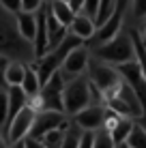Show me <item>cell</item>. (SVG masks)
Segmentation results:
<instances>
[{
    "mask_svg": "<svg viewBox=\"0 0 146 148\" xmlns=\"http://www.w3.org/2000/svg\"><path fill=\"white\" fill-rule=\"evenodd\" d=\"M0 56L9 60H19L24 64H32L37 60L32 43L22 39L15 26V15L0 7Z\"/></svg>",
    "mask_w": 146,
    "mask_h": 148,
    "instance_id": "6da1fadb",
    "label": "cell"
},
{
    "mask_svg": "<svg viewBox=\"0 0 146 148\" xmlns=\"http://www.w3.org/2000/svg\"><path fill=\"white\" fill-rule=\"evenodd\" d=\"M90 56L97 60H101L105 64H112V67H118L123 62H129V60H135V41L133 34H129L127 30L120 28L112 39L103 41V43L95 45Z\"/></svg>",
    "mask_w": 146,
    "mask_h": 148,
    "instance_id": "7a4b0ae2",
    "label": "cell"
},
{
    "mask_svg": "<svg viewBox=\"0 0 146 148\" xmlns=\"http://www.w3.org/2000/svg\"><path fill=\"white\" fill-rule=\"evenodd\" d=\"M86 77L90 82V86L101 95V103L112 99L114 95H118L120 86H123V77H120L118 69L93 58V56H90V62L86 69Z\"/></svg>",
    "mask_w": 146,
    "mask_h": 148,
    "instance_id": "3957f363",
    "label": "cell"
},
{
    "mask_svg": "<svg viewBox=\"0 0 146 148\" xmlns=\"http://www.w3.org/2000/svg\"><path fill=\"white\" fill-rule=\"evenodd\" d=\"M60 101H62V112L71 118L73 114H77L80 110H84L86 105L95 103L93 97V86L84 75H77V77L64 79V86L60 90Z\"/></svg>",
    "mask_w": 146,
    "mask_h": 148,
    "instance_id": "277c9868",
    "label": "cell"
},
{
    "mask_svg": "<svg viewBox=\"0 0 146 148\" xmlns=\"http://www.w3.org/2000/svg\"><path fill=\"white\" fill-rule=\"evenodd\" d=\"M88 62H90V49L86 47L84 43L75 45L67 52L62 64H60V73H62L64 79H71V77H77V75H84L88 69Z\"/></svg>",
    "mask_w": 146,
    "mask_h": 148,
    "instance_id": "5b68a950",
    "label": "cell"
},
{
    "mask_svg": "<svg viewBox=\"0 0 146 148\" xmlns=\"http://www.w3.org/2000/svg\"><path fill=\"white\" fill-rule=\"evenodd\" d=\"M69 125V116L60 110H41L34 114V120H32V129H30L28 137H34L39 140L43 133L52 129H58V127H67Z\"/></svg>",
    "mask_w": 146,
    "mask_h": 148,
    "instance_id": "8992f818",
    "label": "cell"
},
{
    "mask_svg": "<svg viewBox=\"0 0 146 148\" xmlns=\"http://www.w3.org/2000/svg\"><path fill=\"white\" fill-rule=\"evenodd\" d=\"M34 114H37V112L30 110L26 105V108H22L11 120L7 122V125H4V127H7V135H4V137H7L9 144H15V142H22L24 137H28L30 129H32Z\"/></svg>",
    "mask_w": 146,
    "mask_h": 148,
    "instance_id": "52a82bcc",
    "label": "cell"
},
{
    "mask_svg": "<svg viewBox=\"0 0 146 148\" xmlns=\"http://www.w3.org/2000/svg\"><path fill=\"white\" fill-rule=\"evenodd\" d=\"M116 69H118L120 77H123L129 86H131V90L140 97V101H142L144 108H146V77L142 75V69H140L138 60H129V62H123V64H118Z\"/></svg>",
    "mask_w": 146,
    "mask_h": 148,
    "instance_id": "ba28073f",
    "label": "cell"
},
{
    "mask_svg": "<svg viewBox=\"0 0 146 148\" xmlns=\"http://www.w3.org/2000/svg\"><path fill=\"white\" fill-rule=\"evenodd\" d=\"M103 112H105V105L97 101V103H90L84 110H80L77 114H73L69 120H71L73 125H77L82 131H95V129H99L101 122H103Z\"/></svg>",
    "mask_w": 146,
    "mask_h": 148,
    "instance_id": "9c48e42d",
    "label": "cell"
},
{
    "mask_svg": "<svg viewBox=\"0 0 146 148\" xmlns=\"http://www.w3.org/2000/svg\"><path fill=\"white\" fill-rule=\"evenodd\" d=\"M123 22H125V11H123V7H120V4H116L114 13L110 15V17L105 19L103 24H99L97 30H95V34H93L95 45H99V43H103V41L112 39L114 34H116L118 30L123 28Z\"/></svg>",
    "mask_w": 146,
    "mask_h": 148,
    "instance_id": "30bf717a",
    "label": "cell"
},
{
    "mask_svg": "<svg viewBox=\"0 0 146 148\" xmlns=\"http://www.w3.org/2000/svg\"><path fill=\"white\" fill-rule=\"evenodd\" d=\"M69 34H73V37H77L80 41H90L95 34V30H97V24H95V19L90 17L88 13L84 11H77L73 15L71 24L67 26Z\"/></svg>",
    "mask_w": 146,
    "mask_h": 148,
    "instance_id": "8fae6325",
    "label": "cell"
},
{
    "mask_svg": "<svg viewBox=\"0 0 146 148\" xmlns=\"http://www.w3.org/2000/svg\"><path fill=\"white\" fill-rule=\"evenodd\" d=\"M15 15V26H17V32L22 34V39H26L32 43L34 41V32H37V11L28 13V11H17Z\"/></svg>",
    "mask_w": 146,
    "mask_h": 148,
    "instance_id": "7c38bea8",
    "label": "cell"
},
{
    "mask_svg": "<svg viewBox=\"0 0 146 148\" xmlns=\"http://www.w3.org/2000/svg\"><path fill=\"white\" fill-rule=\"evenodd\" d=\"M24 71H26V64L19 62V60H9L7 67L2 71V84L4 88H11V86H19L24 79Z\"/></svg>",
    "mask_w": 146,
    "mask_h": 148,
    "instance_id": "4fadbf2b",
    "label": "cell"
},
{
    "mask_svg": "<svg viewBox=\"0 0 146 148\" xmlns=\"http://www.w3.org/2000/svg\"><path fill=\"white\" fill-rule=\"evenodd\" d=\"M47 9H49V13L56 17V22L60 24V26H64V28L71 24L73 15H75V11L69 7V2H62V0H49Z\"/></svg>",
    "mask_w": 146,
    "mask_h": 148,
    "instance_id": "5bb4252c",
    "label": "cell"
},
{
    "mask_svg": "<svg viewBox=\"0 0 146 148\" xmlns=\"http://www.w3.org/2000/svg\"><path fill=\"white\" fill-rule=\"evenodd\" d=\"M19 88L24 90L26 97H34L41 90V82H39V75H37V69L34 64H26V71H24V79L19 84Z\"/></svg>",
    "mask_w": 146,
    "mask_h": 148,
    "instance_id": "9a60e30c",
    "label": "cell"
},
{
    "mask_svg": "<svg viewBox=\"0 0 146 148\" xmlns=\"http://www.w3.org/2000/svg\"><path fill=\"white\" fill-rule=\"evenodd\" d=\"M131 127H133V118H129V116H123V118L118 120V125L114 127L112 131H110V135H112V140H114V144H125V140H127V135H129V131H131Z\"/></svg>",
    "mask_w": 146,
    "mask_h": 148,
    "instance_id": "2e32d148",
    "label": "cell"
},
{
    "mask_svg": "<svg viewBox=\"0 0 146 148\" xmlns=\"http://www.w3.org/2000/svg\"><path fill=\"white\" fill-rule=\"evenodd\" d=\"M127 148H146V129L138 122H133L131 131H129L127 140H125Z\"/></svg>",
    "mask_w": 146,
    "mask_h": 148,
    "instance_id": "e0dca14e",
    "label": "cell"
},
{
    "mask_svg": "<svg viewBox=\"0 0 146 148\" xmlns=\"http://www.w3.org/2000/svg\"><path fill=\"white\" fill-rule=\"evenodd\" d=\"M80 135H82V129L77 125H73L69 120V125L64 127V133H62V142H60L58 148H77V142H80Z\"/></svg>",
    "mask_w": 146,
    "mask_h": 148,
    "instance_id": "ac0fdd59",
    "label": "cell"
},
{
    "mask_svg": "<svg viewBox=\"0 0 146 148\" xmlns=\"http://www.w3.org/2000/svg\"><path fill=\"white\" fill-rule=\"evenodd\" d=\"M93 148H116L112 135H110V131H105L103 127L95 129L93 131Z\"/></svg>",
    "mask_w": 146,
    "mask_h": 148,
    "instance_id": "d6986e66",
    "label": "cell"
},
{
    "mask_svg": "<svg viewBox=\"0 0 146 148\" xmlns=\"http://www.w3.org/2000/svg\"><path fill=\"white\" fill-rule=\"evenodd\" d=\"M62 133H64V127H58V129H52L47 133H43L39 137V142L45 146V148H58L60 142H62Z\"/></svg>",
    "mask_w": 146,
    "mask_h": 148,
    "instance_id": "ffe728a7",
    "label": "cell"
},
{
    "mask_svg": "<svg viewBox=\"0 0 146 148\" xmlns=\"http://www.w3.org/2000/svg\"><path fill=\"white\" fill-rule=\"evenodd\" d=\"M9 118V97H7V88H0V127L7 125Z\"/></svg>",
    "mask_w": 146,
    "mask_h": 148,
    "instance_id": "44dd1931",
    "label": "cell"
},
{
    "mask_svg": "<svg viewBox=\"0 0 146 148\" xmlns=\"http://www.w3.org/2000/svg\"><path fill=\"white\" fill-rule=\"evenodd\" d=\"M129 4L135 19H146V0H131Z\"/></svg>",
    "mask_w": 146,
    "mask_h": 148,
    "instance_id": "7402d4cb",
    "label": "cell"
},
{
    "mask_svg": "<svg viewBox=\"0 0 146 148\" xmlns=\"http://www.w3.org/2000/svg\"><path fill=\"white\" fill-rule=\"evenodd\" d=\"M0 7L9 13H17L22 11V0H0Z\"/></svg>",
    "mask_w": 146,
    "mask_h": 148,
    "instance_id": "603a6c76",
    "label": "cell"
},
{
    "mask_svg": "<svg viewBox=\"0 0 146 148\" xmlns=\"http://www.w3.org/2000/svg\"><path fill=\"white\" fill-rule=\"evenodd\" d=\"M97 9H99V0H84V4H82V11L88 13L93 19H95V15H97Z\"/></svg>",
    "mask_w": 146,
    "mask_h": 148,
    "instance_id": "cb8c5ba5",
    "label": "cell"
},
{
    "mask_svg": "<svg viewBox=\"0 0 146 148\" xmlns=\"http://www.w3.org/2000/svg\"><path fill=\"white\" fill-rule=\"evenodd\" d=\"M41 4H43V0H22V11L34 13L41 9Z\"/></svg>",
    "mask_w": 146,
    "mask_h": 148,
    "instance_id": "d4e9b609",
    "label": "cell"
},
{
    "mask_svg": "<svg viewBox=\"0 0 146 148\" xmlns=\"http://www.w3.org/2000/svg\"><path fill=\"white\" fill-rule=\"evenodd\" d=\"M77 148H93V131H82Z\"/></svg>",
    "mask_w": 146,
    "mask_h": 148,
    "instance_id": "484cf974",
    "label": "cell"
},
{
    "mask_svg": "<svg viewBox=\"0 0 146 148\" xmlns=\"http://www.w3.org/2000/svg\"><path fill=\"white\" fill-rule=\"evenodd\" d=\"M24 148H45V146L34 137H24Z\"/></svg>",
    "mask_w": 146,
    "mask_h": 148,
    "instance_id": "4316f807",
    "label": "cell"
},
{
    "mask_svg": "<svg viewBox=\"0 0 146 148\" xmlns=\"http://www.w3.org/2000/svg\"><path fill=\"white\" fill-rule=\"evenodd\" d=\"M138 41L146 47V19H144V24L140 26V37H138Z\"/></svg>",
    "mask_w": 146,
    "mask_h": 148,
    "instance_id": "83f0119b",
    "label": "cell"
},
{
    "mask_svg": "<svg viewBox=\"0 0 146 148\" xmlns=\"http://www.w3.org/2000/svg\"><path fill=\"white\" fill-rule=\"evenodd\" d=\"M7 62H9V58L0 56V84H2V71H4V67H7Z\"/></svg>",
    "mask_w": 146,
    "mask_h": 148,
    "instance_id": "f1b7e54d",
    "label": "cell"
},
{
    "mask_svg": "<svg viewBox=\"0 0 146 148\" xmlns=\"http://www.w3.org/2000/svg\"><path fill=\"white\" fill-rule=\"evenodd\" d=\"M0 148H9V142H7V137L2 133H0Z\"/></svg>",
    "mask_w": 146,
    "mask_h": 148,
    "instance_id": "f546056e",
    "label": "cell"
},
{
    "mask_svg": "<svg viewBox=\"0 0 146 148\" xmlns=\"http://www.w3.org/2000/svg\"><path fill=\"white\" fill-rule=\"evenodd\" d=\"M9 148H24V140L22 142H15V144H9Z\"/></svg>",
    "mask_w": 146,
    "mask_h": 148,
    "instance_id": "4dcf8cb0",
    "label": "cell"
},
{
    "mask_svg": "<svg viewBox=\"0 0 146 148\" xmlns=\"http://www.w3.org/2000/svg\"><path fill=\"white\" fill-rule=\"evenodd\" d=\"M62 2H69V0H62Z\"/></svg>",
    "mask_w": 146,
    "mask_h": 148,
    "instance_id": "1f68e13d",
    "label": "cell"
},
{
    "mask_svg": "<svg viewBox=\"0 0 146 148\" xmlns=\"http://www.w3.org/2000/svg\"><path fill=\"white\" fill-rule=\"evenodd\" d=\"M43 2H49V0H43Z\"/></svg>",
    "mask_w": 146,
    "mask_h": 148,
    "instance_id": "d6a6232c",
    "label": "cell"
}]
</instances>
